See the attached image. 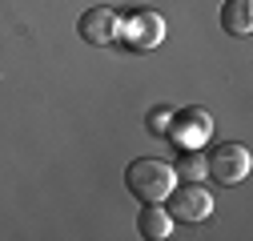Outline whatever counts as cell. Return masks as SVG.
I'll return each instance as SVG.
<instances>
[{
	"mask_svg": "<svg viewBox=\"0 0 253 241\" xmlns=\"http://www.w3.org/2000/svg\"><path fill=\"white\" fill-rule=\"evenodd\" d=\"M173 165L165 161H157V157H141L129 165V173H125V185H129V193L145 205H157V201H165L169 189H173Z\"/></svg>",
	"mask_w": 253,
	"mask_h": 241,
	"instance_id": "obj_1",
	"label": "cell"
},
{
	"mask_svg": "<svg viewBox=\"0 0 253 241\" xmlns=\"http://www.w3.org/2000/svg\"><path fill=\"white\" fill-rule=\"evenodd\" d=\"M117 40H125L137 52H149V48H157L165 40V20L157 16L153 8H137V12H129L117 24Z\"/></svg>",
	"mask_w": 253,
	"mask_h": 241,
	"instance_id": "obj_2",
	"label": "cell"
},
{
	"mask_svg": "<svg viewBox=\"0 0 253 241\" xmlns=\"http://www.w3.org/2000/svg\"><path fill=\"white\" fill-rule=\"evenodd\" d=\"M169 217L173 221H189V225H197L213 213V193L201 189V181H185L181 189H169Z\"/></svg>",
	"mask_w": 253,
	"mask_h": 241,
	"instance_id": "obj_3",
	"label": "cell"
},
{
	"mask_svg": "<svg viewBox=\"0 0 253 241\" xmlns=\"http://www.w3.org/2000/svg\"><path fill=\"white\" fill-rule=\"evenodd\" d=\"M205 169H209V173L221 181V185H237V181H245V177H249L253 161H249V149H245V145L225 141V145H217L213 153H209Z\"/></svg>",
	"mask_w": 253,
	"mask_h": 241,
	"instance_id": "obj_4",
	"label": "cell"
},
{
	"mask_svg": "<svg viewBox=\"0 0 253 241\" xmlns=\"http://www.w3.org/2000/svg\"><path fill=\"white\" fill-rule=\"evenodd\" d=\"M209 133H213V117L201 113V109H181V113H173L169 129H165V137H169L173 145H181V149H201V145L209 141Z\"/></svg>",
	"mask_w": 253,
	"mask_h": 241,
	"instance_id": "obj_5",
	"label": "cell"
},
{
	"mask_svg": "<svg viewBox=\"0 0 253 241\" xmlns=\"http://www.w3.org/2000/svg\"><path fill=\"white\" fill-rule=\"evenodd\" d=\"M117 24H121V16L113 8H84L77 28H81V40H88V44H113Z\"/></svg>",
	"mask_w": 253,
	"mask_h": 241,
	"instance_id": "obj_6",
	"label": "cell"
},
{
	"mask_svg": "<svg viewBox=\"0 0 253 241\" xmlns=\"http://www.w3.org/2000/svg\"><path fill=\"white\" fill-rule=\"evenodd\" d=\"M221 28L229 37H249L253 28V0H225L221 4Z\"/></svg>",
	"mask_w": 253,
	"mask_h": 241,
	"instance_id": "obj_7",
	"label": "cell"
},
{
	"mask_svg": "<svg viewBox=\"0 0 253 241\" xmlns=\"http://www.w3.org/2000/svg\"><path fill=\"white\" fill-rule=\"evenodd\" d=\"M137 225H141V237H149V241H165L173 233V217H169L165 205H145Z\"/></svg>",
	"mask_w": 253,
	"mask_h": 241,
	"instance_id": "obj_8",
	"label": "cell"
},
{
	"mask_svg": "<svg viewBox=\"0 0 253 241\" xmlns=\"http://www.w3.org/2000/svg\"><path fill=\"white\" fill-rule=\"evenodd\" d=\"M209 169H205V157L197 153V149H181V157H177V165H173V177H181V181H201Z\"/></svg>",
	"mask_w": 253,
	"mask_h": 241,
	"instance_id": "obj_9",
	"label": "cell"
},
{
	"mask_svg": "<svg viewBox=\"0 0 253 241\" xmlns=\"http://www.w3.org/2000/svg\"><path fill=\"white\" fill-rule=\"evenodd\" d=\"M169 120H173V109L169 105H157L153 113H149V133H157L165 141V129H169Z\"/></svg>",
	"mask_w": 253,
	"mask_h": 241,
	"instance_id": "obj_10",
	"label": "cell"
}]
</instances>
